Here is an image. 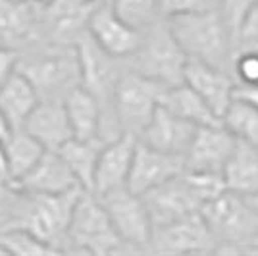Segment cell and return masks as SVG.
Here are the masks:
<instances>
[{
	"label": "cell",
	"mask_w": 258,
	"mask_h": 256,
	"mask_svg": "<svg viewBox=\"0 0 258 256\" xmlns=\"http://www.w3.org/2000/svg\"><path fill=\"white\" fill-rule=\"evenodd\" d=\"M168 23L183 52L187 54V60L231 72L235 46L220 8L170 18Z\"/></svg>",
	"instance_id": "obj_1"
},
{
	"label": "cell",
	"mask_w": 258,
	"mask_h": 256,
	"mask_svg": "<svg viewBox=\"0 0 258 256\" xmlns=\"http://www.w3.org/2000/svg\"><path fill=\"white\" fill-rule=\"evenodd\" d=\"M16 70L23 74L41 98H64L72 87L79 85V54L76 44H31L18 56Z\"/></svg>",
	"instance_id": "obj_2"
},
{
	"label": "cell",
	"mask_w": 258,
	"mask_h": 256,
	"mask_svg": "<svg viewBox=\"0 0 258 256\" xmlns=\"http://www.w3.org/2000/svg\"><path fill=\"white\" fill-rule=\"evenodd\" d=\"M127 68L164 87L183 83L187 54L173 37L166 18H158L143 29L139 48L129 56Z\"/></svg>",
	"instance_id": "obj_3"
},
{
	"label": "cell",
	"mask_w": 258,
	"mask_h": 256,
	"mask_svg": "<svg viewBox=\"0 0 258 256\" xmlns=\"http://www.w3.org/2000/svg\"><path fill=\"white\" fill-rule=\"evenodd\" d=\"M83 191L85 189L81 187L60 193V195L22 191V204L12 227H22L25 231H29L62 254L66 252V237H68L70 220H72L77 199Z\"/></svg>",
	"instance_id": "obj_4"
},
{
	"label": "cell",
	"mask_w": 258,
	"mask_h": 256,
	"mask_svg": "<svg viewBox=\"0 0 258 256\" xmlns=\"http://www.w3.org/2000/svg\"><path fill=\"white\" fill-rule=\"evenodd\" d=\"M66 252H87V254L131 252L114 231L98 197L91 191H83L77 199L68 227Z\"/></svg>",
	"instance_id": "obj_5"
},
{
	"label": "cell",
	"mask_w": 258,
	"mask_h": 256,
	"mask_svg": "<svg viewBox=\"0 0 258 256\" xmlns=\"http://www.w3.org/2000/svg\"><path fill=\"white\" fill-rule=\"evenodd\" d=\"M168 87L125 68L114 89V117L121 133H129L139 139Z\"/></svg>",
	"instance_id": "obj_6"
},
{
	"label": "cell",
	"mask_w": 258,
	"mask_h": 256,
	"mask_svg": "<svg viewBox=\"0 0 258 256\" xmlns=\"http://www.w3.org/2000/svg\"><path fill=\"white\" fill-rule=\"evenodd\" d=\"M201 216L220 243H252L258 237V210L247 197L224 191L201 208Z\"/></svg>",
	"instance_id": "obj_7"
},
{
	"label": "cell",
	"mask_w": 258,
	"mask_h": 256,
	"mask_svg": "<svg viewBox=\"0 0 258 256\" xmlns=\"http://www.w3.org/2000/svg\"><path fill=\"white\" fill-rule=\"evenodd\" d=\"M104 206L114 231L131 252L149 250L152 237V220L143 197L127 187L98 197Z\"/></svg>",
	"instance_id": "obj_8"
},
{
	"label": "cell",
	"mask_w": 258,
	"mask_h": 256,
	"mask_svg": "<svg viewBox=\"0 0 258 256\" xmlns=\"http://www.w3.org/2000/svg\"><path fill=\"white\" fill-rule=\"evenodd\" d=\"M141 197L151 214L152 227L199 214L203 208V201L199 193L195 191L193 183L189 181L185 171L160 183L158 187L147 191Z\"/></svg>",
	"instance_id": "obj_9"
},
{
	"label": "cell",
	"mask_w": 258,
	"mask_h": 256,
	"mask_svg": "<svg viewBox=\"0 0 258 256\" xmlns=\"http://www.w3.org/2000/svg\"><path fill=\"white\" fill-rule=\"evenodd\" d=\"M214 248L216 239L205 224L201 212L152 227L151 246H149V250L152 252H164V254H199V252H214Z\"/></svg>",
	"instance_id": "obj_10"
},
{
	"label": "cell",
	"mask_w": 258,
	"mask_h": 256,
	"mask_svg": "<svg viewBox=\"0 0 258 256\" xmlns=\"http://www.w3.org/2000/svg\"><path fill=\"white\" fill-rule=\"evenodd\" d=\"M87 35L97 43L98 48L125 62L139 48L143 29L125 22L108 2L93 8L87 22Z\"/></svg>",
	"instance_id": "obj_11"
},
{
	"label": "cell",
	"mask_w": 258,
	"mask_h": 256,
	"mask_svg": "<svg viewBox=\"0 0 258 256\" xmlns=\"http://www.w3.org/2000/svg\"><path fill=\"white\" fill-rule=\"evenodd\" d=\"M235 143L237 139L222 125V121L197 127L191 145L183 156L185 170L222 173L235 149Z\"/></svg>",
	"instance_id": "obj_12"
},
{
	"label": "cell",
	"mask_w": 258,
	"mask_h": 256,
	"mask_svg": "<svg viewBox=\"0 0 258 256\" xmlns=\"http://www.w3.org/2000/svg\"><path fill=\"white\" fill-rule=\"evenodd\" d=\"M135 145H137V137L129 133H119L114 139L104 143L98 154L95 175H93V185H91L93 195L102 197L110 191L127 187Z\"/></svg>",
	"instance_id": "obj_13"
},
{
	"label": "cell",
	"mask_w": 258,
	"mask_h": 256,
	"mask_svg": "<svg viewBox=\"0 0 258 256\" xmlns=\"http://www.w3.org/2000/svg\"><path fill=\"white\" fill-rule=\"evenodd\" d=\"M183 171H185V164L181 156H173L168 152L152 149L137 139L127 177V189L137 195H145L147 191L158 187L160 183L172 179Z\"/></svg>",
	"instance_id": "obj_14"
},
{
	"label": "cell",
	"mask_w": 258,
	"mask_h": 256,
	"mask_svg": "<svg viewBox=\"0 0 258 256\" xmlns=\"http://www.w3.org/2000/svg\"><path fill=\"white\" fill-rule=\"evenodd\" d=\"M41 39V8L29 0H0V44L20 52Z\"/></svg>",
	"instance_id": "obj_15"
},
{
	"label": "cell",
	"mask_w": 258,
	"mask_h": 256,
	"mask_svg": "<svg viewBox=\"0 0 258 256\" xmlns=\"http://www.w3.org/2000/svg\"><path fill=\"white\" fill-rule=\"evenodd\" d=\"M93 6L79 0H54L41 8V35L50 43L76 44L87 33V22Z\"/></svg>",
	"instance_id": "obj_16"
},
{
	"label": "cell",
	"mask_w": 258,
	"mask_h": 256,
	"mask_svg": "<svg viewBox=\"0 0 258 256\" xmlns=\"http://www.w3.org/2000/svg\"><path fill=\"white\" fill-rule=\"evenodd\" d=\"M195 131H197V125L175 116L173 112L160 104L149 119V123L145 125L143 133L139 135V141L152 149L183 158L191 145Z\"/></svg>",
	"instance_id": "obj_17"
},
{
	"label": "cell",
	"mask_w": 258,
	"mask_h": 256,
	"mask_svg": "<svg viewBox=\"0 0 258 256\" xmlns=\"http://www.w3.org/2000/svg\"><path fill=\"white\" fill-rule=\"evenodd\" d=\"M183 83L191 87L212 108V112L218 117H222L224 110L231 102L237 85L231 72L203 64L197 60H187L185 72H183Z\"/></svg>",
	"instance_id": "obj_18"
},
{
	"label": "cell",
	"mask_w": 258,
	"mask_h": 256,
	"mask_svg": "<svg viewBox=\"0 0 258 256\" xmlns=\"http://www.w3.org/2000/svg\"><path fill=\"white\" fill-rule=\"evenodd\" d=\"M44 149L58 150L74 137L62 98H41L22 125Z\"/></svg>",
	"instance_id": "obj_19"
},
{
	"label": "cell",
	"mask_w": 258,
	"mask_h": 256,
	"mask_svg": "<svg viewBox=\"0 0 258 256\" xmlns=\"http://www.w3.org/2000/svg\"><path fill=\"white\" fill-rule=\"evenodd\" d=\"M14 185L25 193H41V195H60L81 187L74 171L70 170V166L60 156V152L48 149L41 154V158L31 170Z\"/></svg>",
	"instance_id": "obj_20"
},
{
	"label": "cell",
	"mask_w": 258,
	"mask_h": 256,
	"mask_svg": "<svg viewBox=\"0 0 258 256\" xmlns=\"http://www.w3.org/2000/svg\"><path fill=\"white\" fill-rule=\"evenodd\" d=\"M64 108L76 139H95L102 131V110L97 98L83 85L72 87L64 95ZM102 139V137H100Z\"/></svg>",
	"instance_id": "obj_21"
},
{
	"label": "cell",
	"mask_w": 258,
	"mask_h": 256,
	"mask_svg": "<svg viewBox=\"0 0 258 256\" xmlns=\"http://www.w3.org/2000/svg\"><path fill=\"white\" fill-rule=\"evenodd\" d=\"M226 189L241 197L258 193V147L237 141L235 149L222 170Z\"/></svg>",
	"instance_id": "obj_22"
},
{
	"label": "cell",
	"mask_w": 258,
	"mask_h": 256,
	"mask_svg": "<svg viewBox=\"0 0 258 256\" xmlns=\"http://www.w3.org/2000/svg\"><path fill=\"white\" fill-rule=\"evenodd\" d=\"M41 96L33 83L18 70L0 85V110L14 129H22L23 121L39 104Z\"/></svg>",
	"instance_id": "obj_23"
},
{
	"label": "cell",
	"mask_w": 258,
	"mask_h": 256,
	"mask_svg": "<svg viewBox=\"0 0 258 256\" xmlns=\"http://www.w3.org/2000/svg\"><path fill=\"white\" fill-rule=\"evenodd\" d=\"M162 106H166L175 116L191 121L197 127L220 123V117L212 112V108L208 106L187 83L168 87L164 91V96H162Z\"/></svg>",
	"instance_id": "obj_24"
},
{
	"label": "cell",
	"mask_w": 258,
	"mask_h": 256,
	"mask_svg": "<svg viewBox=\"0 0 258 256\" xmlns=\"http://www.w3.org/2000/svg\"><path fill=\"white\" fill-rule=\"evenodd\" d=\"M104 143L106 141L100 139V137H95V139H76V137H72L58 149L60 156L70 166V170L74 171L77 183L85 191H91L98 154L104 147Z\"/></svg>",
	"instance_id": "obj_25"
},
{
	"label": "cell",
	"mask_w": 258,
	"mask_h": 256,
	"mask_svg": "<svg viewBox=\"0 0 258 256\" xmlns=\"http://www.w3.org/2000/svg\"><path fill=\"white\" fill-rule=\"evenodd\" d=\"M44 147L23 129H14L10 137L4 141L6 152V175L12 183L20 181L31 170L44 152Z\"/></svg>",
	"instance_id": "obj_26"
},
{
	"label": "cell",
	"mask_w": 258,
	"mask_h": 256,
	"mask_svg": "<svg viewBox=\"0 0 258 256\" xmlns=\"http://www.w3.org/2000/svg\"><path fill=\"white\" fill-rule=\"evenodd\" d=\"M220 121L237 141L258 147V110L247 100L233 96Z\"/></svg>",
	"instance_id": "obj_27"
},
{
	"label": "cell",
	"mask_w": 258,
	"mask_h": 256,
	"mask_svg": "<svg viewBox=\"0 0 258 256\" xmlns=\"http://www.w3.org/2000/svg\"><path fill=\"white\" fill-rule=\"evenodd\" d=\"M0 248L4 254L18 256H39V254H60L56 248L43 243L35 235L22 227H8L0 231Z\"/></svg>",
	"instance_id": "obj_28"
},
{
	"label": "cell",
	"mask_w": 258,
	"mask_h": 256,
	"mask_svg": "<svg viewBox=\"0 0 258 256\" xmlns=\"http://www.w3.org/2000/svg\"><path fill=\"white\" fill-rule=\"evenodd\" d=\"M160 0H110V6L137 29L149 27L160 18Z\"/></svg>",
	"instance_id": "obj_29"
},
{
	"label": "cell",
	"mask_w": 258,
	"mask_h": 256,
	"mask_svg": "<svg viewBox=\"0 0 258 256\" xmlns=\"http://www.w3.org/2000/svg\"><path fill=\"white\" fill-rule=\"evenodd\" d=\"M231 75L237 85H258V46H239L231 58Z\"/></svg>",
	"instance_id": "obj_30"
},
{
	"label": "cell",
	"mask_w": 258,
	"mask_h": 256,
	"mask_svg": "<svg viewBox=\"0 0 258 256\" xmlns=\"http://www.w3.org/2000/svg\"><path fill=\"white\" fill-rule=\"evenodd\" d=\"M23 193L10 179L0 177V231L14 225L22 204Z\"/></svg>",
	"instance_id": "obj_31"
},
{
	"label": "cell",
	"mask_w": 258,
	"mask_h": 256,
	"mask_svg": "<svg viewBox=\"0 0 258 256\" xmlns=\"http://www.w3.org/2000/svg\"><path fill=\"white\" fill-rule=\"evenodd\" d=\"M220 8V0H160L158 10L160 18H177V16H189V14H201V12L216 10Z\"/></svg>",
	"instance_id": "obj_32"
},
{
	"label": "cell",
	"mask_w": 258,
	"mask_h": 256,
	"mask_svg": "<svg viewBox=\"0 0 258 256\" xmlns=\"http://www.w3.org/2000/svg\"><path fill=\"white\" fill-rule=\"evenodd\" d=\"M258 0H220V12L224 16V22H226L229 35H231V41L237 50V35H239V27L241 22L245 18L252 4H256Z\"/></svg>",
	"instance_id": "obj_33"
},
{
	"label": "cell",
	"mask_w": 258,
	"mask_h": 256,
	"mask_svg": "<svg viewBox=\"0 0 258 256\" xmlns=\"http://www.w3.org/2000/svg\"><path fill=\"white\" fill-rule=\"evenodd\" d=\"M239 46H258V2L245 14L239 35H237V48Z\"/></svg>",
	"instance_id": "obj_34"
},
{
	"label": "cell",
	"mask_w": 258,
	"mask_h": 256,
	"mask_svg": "<svg viewBox=\"0 0 258 256\" xmlns=\"http://www.w3.org/2000/svg\"><path fill=\"white\" fill-rule=\"evenodd\" d=\"M18 56L20 52L14 50L10 46H2L0 44V85L16 72V66H18Z\"/></svg>",
	"instance_id": "obj_35"
},
{
	"label": "cell",
	"mask_w": 258,
	"mask_h": 256,
	"mask_svg": "<svg viewBox=\"0 0 258 256\" xmlns=\"http://www.w3.org/2000/svg\"><path fill=\"white\" fill-rule=\"evenodd\" d=\"M233 96L247 100L248 104H252L258 110V85H235Z\"/></svg>",
	"instance_id": "obj_36"
},
{
	"label": "cell",
	"mask_w": 258,
	"mask_h": 256,
	"mask_svg": "<svg viewBox=\"0 0 258 256\" xmlns=\"http://www.w3.org/2000/svg\"><path fill=\"white\" fill-rule=\"evenodd\" d=\"M14 131V127L10 125V121H8V117L4 116V112L0 110V141L4 143V141L10 137V133Z\"/></svg>",
	"instance_id": "obj_37"
},
{
	"label": "cell",
	"mask_w": 258,
	"mask_h": 256,
	"mask_svg": "<svg viewBox=\"0 0 258 256\" xmlns=\"http://www.w3.org/2000/svg\"><path fill=\"white\" fill-rule=\"evenodd\" d=\"M0 177L8 179L6 175V152H4V143L0 141Z\"/></svg>",
	"instance_id": "obj_38"
},
{
	"label": "cell",
	"mask_w": 258,
	"mask_h": 256,
	"mask_svg": "<svg viewBox=\"0 0 258 256\" xmlns=\"http://www.w3.org/2000/svg\"><path fill=\"white\" fill-rule=\"evenodd\" d=\"M79 2H83V4H89V6L97 8V6H100V4H108L110 0H79Z\"/></svg>",
	"instance_id": "obj_39"
},
{
	"label": "cell",
	"mask_w": 258,
	"mask_h": 256,
	"mask_svg": "<svg viewBox=\"0 0 258 256\" xmlns=\"http://www.w3.org/2000/svg\"><path fill=\"white\" fill-rule=\"evenodd\" d=\"M29 2H33V4L39 6V8H46L48 4H52L54 0H29Z\"/></svg>",
	"instance_id": "obj_40"
},
{
	"label": "cell",
	"mask_w": 258,
	"mask_h": 256,
	"mask_svg": "<svg viewBox=\"0 0 258 256\" xmlns=\"http://www.w3.org/2000/svg\"><path fill=\"white\" fill-rule=\"evenodd\" d=\"M247 199H248V203L252 204V206L258 210V193H256V195H252V197H247Z\"/></svg>",
	"instance_id": "obj_41"
},
{
	"label": "cell",
	"mask_w": 258,
	"mask_h": 256,
	"mask_svg": "<svg viewBox=\"0 0 258 256\" xmlns=\"http://www.w3.org/2000/svg\"><path fill=\"white\" fill-rule=\"evenodd\" d=\"M252 245H254V246H256V248H258V237H256V239H254V241H252Z\"/></svg>",
	"instance_id": "obj_42"
}]
</instances>
